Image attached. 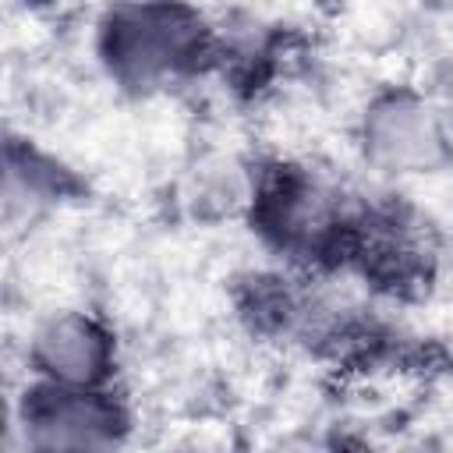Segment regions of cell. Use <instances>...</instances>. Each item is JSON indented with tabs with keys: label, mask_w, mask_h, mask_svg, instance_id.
Masks as SVG:
<instances>
[{
	"label": "cell",
	"mask_w": 453,
	"mask_h": 453,
	"mask_svg": "<svg viewBox=\"0 0 453 453\" xmlns=\"http://www.w3.org/2000/svg\"><path fill=\"white\" fill-rule=\"evenodd\" d=\"M357 149L365 166H372L379 177H425L453 163V127L425 92L389 85L361 110Z\"/></svg>",
	"instance_id": "277c9868"
},
{
	"label": "cell",
	"mask_w": 453,
	"mask_h": 453,
	"mask_svg": "<svg viewBox=\"0 0 453 453\" xmlns=\"http://www.w3.org/2000/svg\"><path fill=\"white\" fill-rule=\"evenodd\" d=\"M25 372L60 386H113L120 372L117 333L88 308H53L28 329Z\"/></svg>",
	"instance_id": "5b68a950"
},
{
	"label": "cell",
	"mask_w": 453,
	"mask_h": 453,
	"mask_svg": "<svg viewBox=\"0 0 453 453\" xmlns=\"http://www.w3.org/2000/svg\"><path fill=\"white\" fill-rule=\"evenodd\" d=\"M244 212L255 237L290 269H347L361 195L301 159H265L248 173Z\"/></svg>",
	"instance_id": "6da1fadb"
},
{
	"label": "cell",
	"mask_w": 453,
	"mask_h": 453,
	"mask_svg": "<svg viewBox=\"0 0 453 453\" xmlns=\"http://www.w3.org/2000/svg\"><path fill=\"white\" fill-rule=\"evenodd\" d=\"M32 4H42V0H32Z\"/></svg>",
	"instance_id": "52a82bcc"
},
{
	"label": "cell",
	"mask_w": 453,
	"mask_h": 453,
	"mask_svg": "<svg viewBox=\"0 0 453 453\" xmlns=\"http://www.w3.org/2000/svg\"><path fill=\"white\" fill-rule=\"evenodd\" d=\"M92 53L117 88L152 96L209 71L223 42L191 0H110L96 18Z\"/></svg>",
	"instance_id": "7a4b0ae2"
},
{
	"label": "cell",
	"mask_w": 453,
	"mask_h": 453,
	"mask_svg": "<svg viewBox=\"0 0 453 453\" xmlns=\"http://www.w3.org/2000/svg\"><path fill=\"white\" fill-rule=\"evenodd\" d=\"M78 191L74 173L28 138L7 134L4 145V219L7 226L28 223Z\"/></svg>",
	"instance_id": "8992f818"
},
{
	"label": "cell",
	"mask_w": 453,
	"mask_h": 453,
	"mask_svg": "<svg viewBox=\"0 0 453 453\" xmlns=\"http://www.w3.org/2000/svg\"><path fill=\"white\" fill-rule=\"evenodd\" d=\"M134 414L113 386H60L25 379L11 403V435L35 453L113 449L131 439Z\"/></svg>",
	"instance_id": "3957f363"
}]
</instances>
